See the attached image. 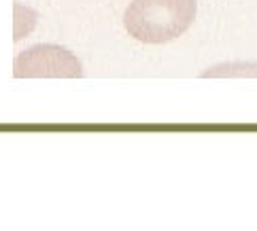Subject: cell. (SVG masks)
I'll return each mask as SVG.
<instances>
[{"instance_id":"obj_2","label":"cell","mask_w":257,"mask_h":231,"mask_svg":"<svg viewBox=\"0 0 257 231\" xmlns=\"http://www.w3.org/2000/svg\"><path fill=\"white\" fill-rule=\"evenodd\" d=\"M15 77H83V66L68 49L39 45L17 55Z\"/></svg>"},{"instance_id":"obj_3","label":"cell","mask_w":257,"mask_h":231,"mask_svg":"<svg viewBox=\"0 0 257 231\" xmlns=\"http://www.w3.org/2000/svg\"><path fill=\"white\" fill-rule=\"evenodd\" d=\"M202 77H257V62H229L206 68Z\"/></svg>"},{"instance_id":"obj_1","label":"cell","mask_w":257,"mask_h":231,"mask_svg":"<svg viewBox=\"0 0 257 231\" xmlns=\"http://www.w3.org/2000/svg\"><path fill=\"white\" fill-rule=\"evenodd\" d=\"M196 13V0H132L123 13V26L132 39L160 45L181 36L194 24Z\"/></svg>"}]
</instances>
